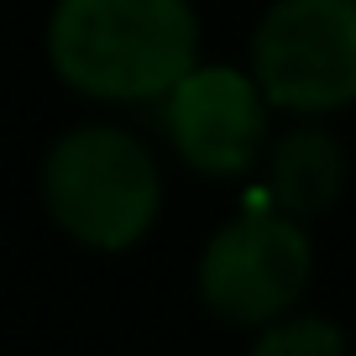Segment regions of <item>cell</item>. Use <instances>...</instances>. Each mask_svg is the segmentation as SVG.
Instances as JSON below:
<instances>
[{
    "label": "cell",
    "mask_w": 356,
    "mask_h": 356,
    "mask_svg": "<svg viewBox=\"0 0 356 356\" xmlns=\"http://www.w3.org/2000/svg\"><path fill=\"white\" fill-rule=\"evenodd\" d=\"M47 63L89 100H163L200 63L189 0H58Z\"/></svg>",
    "instance_id": "6da1fadb"
},
{
    "label": "cell",
    "mask_w": 356,
    "mask_h": 356,
    "mask_svg": "<svg viewBox=\"0 0 356 356\" xmlns=\"http://www.w3.org/2000/svg\"><path fill=\"white\" fill-rule=\"evenodd\" d=\"M42 204L89 252H131L163 215V173L131 131L79 126L42 163Z\"/></svg>",
    "instance_id": "7a4b0ae2"
},
{
    "label": "cell",
    "mask_w": 356,
    "mask_h": 356,
    "mask_svg": "<svg viewBox=\"0 0 356 356\" xmlns=\"http://www.w3.org/2000/svg\"><path fill=\"white\" fill-rule=\"evenodd\" d=\"M252 79L289 115L356 105V0H278L252 32Z\"/></svg>",
    "instance_id": "3957f363"
},
{
    "label": "cell",
    "mask_w": 356,
    "mask_h": 356,
    "mask_svg": "<svg viewBox=\"0 0 356 356\" xmlns=\"http://www.w3.org/2000/svg\"><path fill=\"white\" fill-rule=\"evenodd\" d=\"M314 278V246L304 220L252 204L210 236L200 257V299L220 325L262 330L304 299Z\"/></svg>",
    "instance_id": "277c9868"
},
{
    "label": "cell",
    "mask_w": 356,
    "mask_h": 356,
    "mask_svg": "<svg viewBox=\"0 0 356 356\" xmlns=\"http://www.w3.org/2000/svg\"><path fill=\"white\" fill-rule=\"evenodd\" d=\"M163 136L194 173L241 178L273 142V105L262 84L231 63H194L163 95Z\"/></svg>",
    "instance_id": "5b68a950"
},
{
    "label": "cell",
    "mask_w": 356,
    "mask_h": 356,
    "mask_svg": "<svg viewBox=\"0 0 356 356\" xmlns=\"http://www.w3.org/2000/svg\"><path fill=\"white\" fill-rule=\"evenodd\" d=\"M267 204L293 220L325 215L346 189V152L325 126H293L267 142Z\"/></svg>",
    "instance_id": "8992f818"
},
{
    "label": "cell",
    "mask_w": 356,
    "mask_h": 356,
    "mask_svg": "<svg viewBox=\"0 0 356 356\" xmlns=\"http://www.w3.org/2000/svg\"><path fill=\"white\" fill-rule=\"evenodd\" d=\"M246 356H351L346 330L325 314H278L273 325H262Z\"/></svg>",
    "instance_id": "52a82bcc"
}]
</instances>
